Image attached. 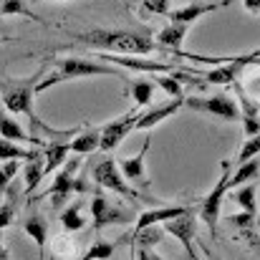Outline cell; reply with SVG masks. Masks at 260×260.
Returning a JSON list of instances; mask_svg holds the SVG:
<instances>
[{"label": "cell", "mask_w": 260, "mask_h": 260, "mask_svg": "<svg viewBox=\"0 0 260 260\" xmlns=\"http://www.w3.org/2000/svg\"><path fill=\"white\" fill-rule=\"evenodd\" d=\"M225 5H230V0H222V3H197V5L192 3V5L170 10V20H172V23H184V25H189V23H194L200 15L212 13V10H220V8H225Z\"/></svg>", "instance_id": "cell-14"}, {"label": "cell", "mask_w": 260, "mask_h": 260, "mask_svg": "<svg viewBox=\"0 0 260 260\" xmlns=\"http://www.w3.org/2000/svg\"><path fill=\"white\" fill-rule=\"evenodd\" d=\"M260 174V159H248V162H243V165H238V170L235 174H230V182H228V187H240V184H250L255 177Z\"/></svg>", "instance_id": "cell-21"}, {"label": "cell", "mask_w": 260, "mask_h": 260, "mask_svg": "<svg viewBox=\"0 0 260 260\" xmlns=\"http://www.w3.org/2000/svg\"><path fill=\"white\" fill-rule=\"evenodd\" d=\"M8 184H10V179H8V174L3 172V165H0V192H5Z\"/></svg>", "instance_id": "cell-39"}, {"label": "cell", "mask_w": 260, "mask_h": 260, "mask_svg": "<svg viewBox=\"0 0 260 260\" xmlns=\"http://www.w3.org/2000/svg\"><path fill=\"white\" fill-rule=\"evenodd\" d=\"M0 139H10V142H15V144H30V142L38 144L36 137L25 134V129H23L18 121H13L10 116H5L3 111H0Z\"/></svg>", "instance_id": "cell-19"}, {"label": "cell", "mask_w": 260, "mask_h": 260, "mask_svg": "<svg viewBox=\"0 0 260 260\" xmlns=\"http://www.w3.org/2000/svg\"><path fill=\"white\" fill-rule=\"evenodd\" d=\"M182 106H184V96H182V99H172V101H167V104H159V106H154V109H149V111H142L139 119H137V124H134V132H137V129H139V132L154 129L157 124H162L165 119H170L172 114H177Z\"/></svg>", "instance_id": "cell-12"}, {"label": "cell", "mask_w": 260, "mask_h": 260, "mask_svg": "<svg viewBox=\"0 0 260 260\" xmlns=\"http://www.w3.org/2000/svg\"><path fill=\"white\" fill-rule=\"evenodd\" d=\"M149 142H152V137H149V132H147L144 144H142V152H139L137 157H129V159H119V162H116L121 177H124L126 182H132V184H139V187H147V182H149V179H147V170H144V157H147V152H149Z\"/></svg>", "instance_id": "cell-11"}, {"label": "cell", "mask_w": 260, "mask_h": 260, "mask_svg": "<svg viewBox=\"0 0 260 260\" xmlns=\"http://www.w3.org/2000/svg\"><path fill=\"white\" fill-rule=\"evenodd\" d=\"M184 104L194 111H205V114H212L217 119H225V121H235L240 119V106L225 96V93H217V96H210V99H184Z\"/></svg>", "instance_id": "cell-9"}, {"label": "cell", "mask_w": 260, "mask_h": 260, "mask_svg": "<svg viewBox=\"0 0 260 260\" xmlns=\"http://www.w3.org/2000/svg\"><path fill=\"white\" fill-rule=\"evenodd\" d=\"M207 260H220V258H215V255H210V258H207Z\"/></svg>", "instance_id": "cell-41"}, {"label": "cell", "mask_w": 260, "mask_h": 260, "mask_svg": "<svg viewBox=\"0 0 260 260\" xmlns=\"http://www.w3.org/2000/svg\"><path fill=\"white\" fill-rule=\"evenodd\" d=\"M144 8L149 13H157V15H170V0H144Z\"/></svg>", "instance_id": "cell-34"}, {"label": "cell", "mask_w": 260, "mask_h": 260, "mask_svg": "<svg viewBox=\"0 0 260 260\" xmlns=\"http://www.w3.org/2000/svg\"><path fill=\"white\" fill-rule=\"evenodd\" d=\"M187 30H189V25H184V23H170V25H165L157 33V43H159L157 48H174V51H179Z\"/></svg>", "instance_id": "cell-18"}, {"label": "cell", "mask_w": 260, "mask_h": 260, "mask_svg": "<svg viewBox=\"0 0 260 260\" xmlns=\"http://www.w3.org/2000/svg\"><path fill=\"white\" fill-rule=\"evenodd\" d=\"M162 225H154V228H144V230H139L134 238H132V243L134 245H139V250H149L152 245H157L159 240H162Z\"/></svg>", "instance_id": "cell-26"}, {"label": "cell", "mask_w": 260, "mask_h": 260, "mask_svg": "<svg viewBox=\"0 0 260 260\" xmlns=\"http://www.w3.org/2000/svg\"><path fill=\"white\" fill-rule=\"evenodd\" d=\"M0 260H10V253L5 248V238H3V230H0Z\"/></svg>", "instance_id": "cell-37"}, {"label": "cell", "mask_w": 260, "mask_h": 260, "mask_svg": "<svg viewBox=\"0 0 260 260\" xmlns=\"http://www.w3.org/2000/svg\"><path fill=\"white\" fill-rule=\"evenodd\" d=\"M91 217H93V230H104L106 225H129L134 222V210L119 205V202H109L104 197V192H96L91 200Z\"/></svg>", "instance_id": "cell-3"}, {"label": "cell", "mask_w": 260, "mask_h": 260, "mask_svg": "<svg viewBox=\"0 0 260 260\" xmlns=\"http://www.w3.org/2000/svg\"><path fill=\"white\" fill-rule=\"evenodd\" d=\"M56 3H66V0H56Z\"/></svg>", "instance_id": "cell-43"}, {"label": "cell", "mask_w": 260, "mask_h": 260, "mask_svg": "<svg viewBox=\"0 0 260 260\" xmlns=\"http://www.w3.org/2000/svg\"><path fill=\"white\" fill-rule=\"evenodd\" d=\"M197 225V220H194V215H192V210L187 207L179 217H174V220H167L165 225H162V230L165 233H170L174 235L182 245H184V250H187V255L192 260H197V253H194V228Z\"/></svg>", "instance_id": "cell-10"}, {"label": "cell", "mask_w": 260, "mask_h": 260, "mask_svg": "<svg viewBox=\"0 0 260 260\" xmlns=\"http://www.w3.org/2000/svg\"><path fill=\"white\" fill-rule=\"evenodd\" d=\"M23 230L36 240L38 250H41V258H46V243H48V222L41 212H30L23 222Z\"/></svg>", "instance_id": "cell-17"}, {"label": "cell", "mask_w": 260, "mask_h": 260, "mask_svg": "<svg viewBox=\"0 0 260 260\" xmlns=\"http://www.w3.org/2000/svg\"><path fill=\"white\" fill-rule=\"evenodd\" d=\"M76 41L86 43L88 48L99 53H114V56H149L157 46L152 38L129 33V30H106V28H93L88 33H76Z\"/></svg>", "instance_id": "cell-1"}, {"label": "cell", "mask_w": 260, "mask_h": 260, "mask_svg": "<svg viewBox=\"0 0 260 260\" xmlns=\"http://www.w3.org/2000/svg\"><path fill=\"white\" fill-rule=\"evenodd\" d=\"M46 159H43V152L36 149L30 152V157L25 159V167H23V182H25V192L33 194V189L41 184V179L46 177Z\"/></svg>", "instance_id": "cell-15"}, {"label": "cell", "mask_w": 260, "mask_h": 260, "mask_svg": "<svg viewBox=\"0 0 260 260\" xmlns=\"http://www.w3.org/2000/svg\"><path fill=\"white\" fill-rule=\"evenodd\" d=\"M111 255H114V243L96 240V243H91V248L81 255V260H109Z\"/></svg>", "instance_id": "cell-32"}, {"label": "cell", "mask_w": 260, "mask_h": 260, "mask_svg": "<svg viewBox=\"0 0 260 260\" xmlns=\"http://www.w3.org/2000/svg\"><path fill=\"white\" fill-rule=\"evenodd\" d=\"M91 174H93V182H96L99 187L111 189V192H116V194H121V197H126V200H142V197H144L142 192H137L134 187L126 184V179L121 177L119 167H116V162H114L111 157L96 162L93 170H91Z\"/></svg>", "instance_id": "cell-5"}, {"label": "cell", "mask_w": 260, "mask_h": 260, "mask_svg": "<svg viewBox=\"0 0 260 260\" xmlns=\"http://www.w3.org/2000/svg\"><path fill=\"white\" fill-rule=\"evenodd\" d=\"M132 260H137V258H134V253H132Z\"/></svg>", "instance_id": "cell-44"}, {"label": "cell", "mask_w": 260, "mask_h": 260, "mask_svg": "<svg viewBox=\"0 0 260 260\" xmlns=\"http://www.w3.org/2000/svg\"><path fill=\"white\" fill-rule=\"evenodd\" d=\"M79 167H81V159L74 157V159H66L63 167L56 172L53 184H51V189H48V194H51V200H53V207H61L74 192H86L88 189L81 179H76Z\"/></svg>", "instance_id": "cell-4"}, {"label": "cell", "mask_w": 260, "mask_h": 260, "mask_svg": "<svg viewBox=\"0 0 260 260\" xmlns=\"http://www.w3.org/2000/svg\"><path fill=\"white\" fill-rule=\"evenodd\" d=\"M240 69L238 66H233V63H225L222 69H215V71H207V74H202V79L207 81V84H215V86H230L233 81H235V74H238Z\"/></svg>", "instance_id": "cell-23"}, {"label": "cell", "mask_w": 260, "mask_h": 260, "mask_svg": "<svg viewBox=\"0 0 260 260\" xmlns=\"http://www.w3.org/2000/svg\"><path fill=\"white\" fill-rule=\"evenodd\" d=\"M41 152H43V159H46V170H43V172L51 174L63 167L66 154H69V142H63V139H51V142H46V144L41 147Z\"/></svg>", "instance_id": "cell-16"}, {"label": "cell", "mask_w": 260, "mask_h": 260, "mask_svg": "<svg viewBox=\"0 0 260 260\" xmlns=\"http://www.w3.org/2000/svg\"><path fill=\"white\" fill-rule=\"evenodd\" d=\"M240 106H243V124H245V134H248V137L260 134V116H258V111H255V106L243 96V91H240Z\"/></svg>", "instance_id": "cell-24"}, {"label": "cell", "mask_w": 260, "mask_h": 260, "mask_svg": "<svg viewBox=\"0 0 260 260\" xmlns=\"http://www.w3.org/2000/svg\"><path fill=\"white\" fill-rule=\"evenodd\" d=\"M258 154H260V134H255V137H248V142L243 144V149H240L235 165H243V162H248V159H255Z\"/></svg>", "instance_id": "cell-33"}, {"label": "cell", "mask_w": 260, "mask_h": 260, "mask_svg": "<svg viewBox=\"0 0 260 260\" xmlns=\"http://www.w3.org/2000/svg\"><path fill=\"white\" fill-rule=\"evenodd\" d=\"M30 152L23 149L20 144L10 142V139H0V159L3 162H20V159H28Z\"/></svg>", "instance_id": "cell-27"}, {"label": "cell", "mask_w": 260, "mask_h": 260, "mask_svg": "<svg viewBox=\"0 0 260 260\" xmlns=\"http://www.w3.org/2000/svg\"><path fill=\"white\" fill-rule=\"evenodd\" d=\"M137 260H165V258L157 255V253H149V250H139V258Z\"/></svg>", "instance_id": "cell-36"}, {"label": "cell", "mask_w": 260, "mask_h": 260, "mask_svg": "<svg viewBox=\"0 0 260 260\" xmlns=\"http://www.w3.org/2000/svg\"><path fill=\"white\" fill-rule=\"evenodd\" d=\"M15 202H18V192L13 189V187H8V200L0 205V230H5V228H10L13 225V220H15Z\"/></svg>", "instance_id": "cell-28"}, {"label": "cell", "mask_w": 260, "mask_h": 260, "mask_svg": "<svg viewBox=\"0 0 260 260\" xmlns=\"http://www.w3.org/2000/svg\"><path fill=\"white\" fill-rule=\"evenodd\" d=\"M8 41H10V38H5V36H0V46H3V43H8Z\"/></svg>", "instance_id": "cell-40"}, {"label": "cell", "mask_w": 260, "mask_h": 260, "mask_svg": "<svg viewBox=\"0 0 260 260\" xmlns=\"http://www.w3.org/2000/svg\"><path fill=\"white\" fill-rule=\"evenodd\" d=\"M99 142H101V129H88V132H81L79 137H74L69 142V152H74V154H91L93 149H99Z\"/></svg>", "instance_id": "cell-20"}, {"label": "cell", "mask_w": 260, "mask_h": 260, "mask_svg": "<svg viewBox=\"0 0 260 260\" xmlns=\"http://www.w3.org/2000/svg\"><path fill=\"white\" fill-rule=\"evenodd\" d=\"M245 10L248 13H260V0H245Z\"/></svg>", "instance_id": "cell-38"}, {"label": "cell", "mask_w": 260, "mask_h": 260, "mask_svg": "<svg viewBox=\"0 0 260 260\" xmlns=\"http://www.w3.org/2000/svg\"><path fill=\"white\" fill-rule=\"evenodd\" d=\"M61 225L66 233H76V230H84L86 228V217H84V207L79 202L69 205L63 212H61Z\"/></svg>", "instance_id": "cell-22"}, {"label": "cell", "mask_w": 260, "mask_h": 260, "mask_svg": "<svg viewBox=\"0 0 260 260\" xmlns=\"http://www.w3.org/2000/svg\"><path fill=\"white\" fill-rule=\"evenodd\" d=\"M152 93H154V81L152 79H137L132 84V96H134V101H137L139 109H144V106L152 104Z\"/></svg>", "instance_id": "cell-25"}, {"label": "cell", "mask_w": 260, "mask_h": 260, "mask_svg": "<svg viewBox=\"0 0 260 260\" xmlns=\"http://www.w3.org/2000/svg\"><path fill=\"white\" fill-rule=\"evenodd\" d=\"M187 207L182 205H174V207H154V210H144L139 217H137V228H134V235L144 228H154V225H165L167 220H174L184 212Z\"/></svg>", "instance_id": "cell-13"}, {"label": "cell", "mask_w": 260, "mask_h": 260, "mask_svg": "<svg viewBox=\"0 0 260 260\" xmlns=\"http://www.w3.org/2000/svg\"><path fill=\"white\" fill-rule=\"evenodd\" d=\"M152 81L157 84V86H162L172 99H182L184 93H182V84H179V79L172 76V74H154L152 76Z\"/></svg>", "instance_id": "cell-31"}, {"label": "cell", "mask_w": 260, "mask_h": 260, "mask_svg": "<svg viewBox=\"0 0 260 260\" xmlns=\"http://www.w3.org/2000/svg\"><path fill=\"white\" fill-rule=\"evenodd\" d=\"M228 222H230V225H238V228H245V225H253V222H255V215H248V212L233 215V217H228Z\"/></svg>", "instance_id": "cell-35"}, {"label": "cell", "mask_w": 260, "mask_h": 260, "mask_svg": "<svg viewBox=\"0 0 260 260\" xmlns=\"http://www.w3.org/2000/svg\"><path fill=\"white\" fill-rule=\"evenodd\" d=\"M255 222H258V228H260V217H258V220H255Z\"/></svg>", "instance_id": "cell-42"}, {"label": "cell", "mask_w": 260, "mask_h": 260, "mask_svg": "<svg viewBox=\"0 0 260 260\" xmlns=\"http://www.w3.org/2000/svg\"><path fill=\"white\" fill-rule=\"evenodd\" d=\"M84 76H121L119 69L114 66H101L99 61H86V58H61L56 63V71L51 76H46L38 86L36 93L51 88L53 84H61V81H74V79H84Z\"/></svg>", "instance_id": "cell-2"}, {"label": "cell", "mask_w": 260, "mask_h": 260, "mask_svg": "<svg viewBox=\"0 0 260 260\" xmlns=\"http://www.w3.org/2000/svg\"><path fill=\"white\" fill-rule=\"evenodd\" d=\"M51 260H53V258H51Z\"/></svg>", "instance_id": "cell-45"}, {"label": "cell", "mask_w": 260, "mask_h": 260, "mask_svg": "<svg viewBox=\"0 0 260 260\" xmlns=\"http://www.w3.org/2000/svg\"><path fill=\"white\" fill-rule=\"evenodd\" d=\"M230 174H233V167H230V162H222L220 165V179H217V184H215V189L205 197V202H202V207H200V220L210 228V233L215 235V228H217V220H220V207H222V197H225V192L230 189L228 187V182H230Z\"/></svg>", "instance_id": "cell-6"}, {"label": "cell", "mask_w": 260, "mask_h": 260, "mask_svg": "<svg viewBox=\"0 0 260 260\" xmlns=\"http://www.w3.org/2000/svg\"><path fill=\"white\" fill-rule=\"evenodd\" d=\"M139 114H142V109L134 106V109L126 111L124 116H119V119L104 124V126H101V142H99V149H101V152H111V149H116V147L121 144V139H124L129 132H134V124H137Z\"/></svg>", "instance_id": "cell-8"}, {"label": "cell", "mask_w": 260, "mask_h": 260, "mask_svg": "<svg viewBox=\"0 0 260 260\" xmlns=\"http://www.w3.org/2000/svg\"><path fill=\"white\" fill-rule=\"evenodd\" d=\"M235 202L248 212V215H255V210H258V197H255V184H245L243 189H238L235 194Z\"/></svg>", "instance_id": "cell-29"}, {"label": "cell", "mask_w": 260, "mask_h": 260, "mask_svg": "<svg viewBox=\"0 0 260 260\" xmlns=\"http://www.w3.org/2000/svg\"><path fill=\"white\" fill-rule=\"evenodd\" d=\"M33 96H36V84L33 79L28 81H20V84H5L3 86V106L10 111V114H25L36 121V114H33Z\"/></svg>", "instance_id": "cell-7"}, {"label": "cell", "mask_w": 260, "mask_h": 260, "mask_svg": "<svg viewBox=\"0 0 260 260\" xmlns=\"http://www.w3.org/2000/svg\"><path fill=\"white\" fill-rule=\"evenodd\" d=\"M0 15H25V18L41 23V18H38L30 8H25L23 0H0Z\"/></svg>", "instance_id": "cell-30"}]
</instances>
